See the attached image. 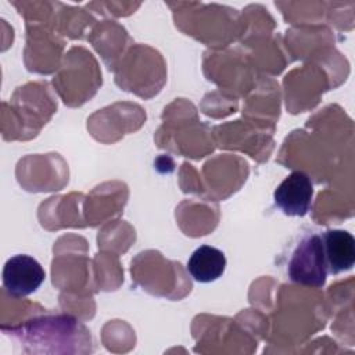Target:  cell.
Wrapping results in <instances>:
<instances>
[{"label":"cell","mask_w":355,"mask_h":355,"mask_svg":"<svg viewBox=\"0 0 355 355\" xmlns=\"http://www.w3.org/2000/svg\"><path fill=\"white\" fill-rule=\"evenodd\" d=\"M287 273L294 283L316 288L324 286L329 272L319 234L306 236L298 243L288 261Z\"/></svg>","instance_id":"obj_1"},{"label":"cell","mask_w":355,"mask_h":355,"mask_svg":"<svg viewBox=\"0 0 355 355\" xmlns=\"http://www.w3.org/2000/svg\"><path fill=\"white\" fill-rule=\"evenodd\" d=\"M46 272L31 255L18 254L7 259L3 268V287L15 298L35 293L44 282Z\"/></svg>","instance_id":"obj_2"},{"label":"cell","mask_w":355,"mask_h":355,"mask_svg":"<svg viewBox=\"0 0 355 355\" xmlns=\"http://www.w3.org/2000/svg\"><path fill=\"white\" fill-rule=\"evenodd\" d=\"M313 186L309 176L302 171L291 172L276 187L273 200L277 208L288 216H304L311 208Z\"/></svg>","instance_id":"obj_3"},{"label":"cell","mask_w":355,"mask_h":355,"mask_svg":"<svg viewBox=\"0 0 355 355\" xmlns=\"http://www.w3.org/2000/svg\"><path fill=\"white\" fill-rule=\"evenodd\" d=\"M327 272L337 275L349 270L355 263V240L347 230L333 229L322 236Z\"/></svg>","instance_id":"obj_4"},{"label":"cell","mask_w":355,"mask_h":355,"mask_svg":"<svg viewBox=\"0 0 355 355\" xmlns=\"http://www.w3.org/2000/svg\"><path fill=\"white\" fill-rule=\"evenodd\" d=\"M186 268L196 282L211 283L223 275L226 257L216 247L200 245L190 255Z\"/></svg>","instance_id":"obj_5"}]
</instances>
